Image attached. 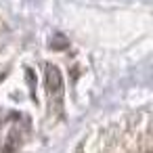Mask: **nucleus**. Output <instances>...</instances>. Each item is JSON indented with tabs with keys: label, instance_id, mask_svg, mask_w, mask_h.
Returning <instances> with one entry per match:
<instances>
[{
	"label": "nucleus",
	"instance_id": "obj_1",
	"mask_svg": "<svg viewBox=\"0 0 153 153\" xmlns=\"http://www.w3.org/2000/svg\"><path fill=\"white\" fill-rule=\"evenodd\" d=\"M46 86H48L51 97L55 94V97H57V101H59V99H61V94H63V80H61L59 69H57V67H53V65H48V67H46Z\"/></svg>",
	"mask_w": 153,
	"mask_h": 153
}]
</instances>
